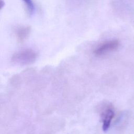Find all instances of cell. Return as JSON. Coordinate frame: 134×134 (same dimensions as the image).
<instances>
[{
	"instance_id": "cell-3",
	"label": "cell",
	"mask_w": 134,
	"mask_h": 134,
	"mask_svg": "<svg viewBox=\"0 0 134 134\" xmlns=\"http://www.w3.org/2000/svg\"><path fill=\"white\" fill-rule=\"evenodd\" d=\"M115 116V111L113 106L109 104H106L104 107L102 113V119L103 122L102 129L106 131L109 128L111 122Z\"/></svg>"
},
{
	"instance_id": "cell-1",
	"label": "cell",
	"mask_w": 134,
	"mask_h": 134,
	"mask_svg": "<svg viewBox=\"0 0 134 134\" xmlns=\"http://www.w3.org/2000/svg\"><path fill=\"white\" fill-rule=\"evenodd\" d=\"M37 58V52L31 49H26L14 53L11 58L13 63L20 65L32 64Z\"/></svg>"
},
{
	"instance_id": "cell-2",
	"label": "cell",
	"mask_w": 134,
	"mask_h": 134,
	"mask_svg": "<svg viewBox=\"0 0 134 134\" xmlns=\"http://www.w3.org/2000/svg\"><path fill=\"white\" fill-rule=\"evenodd\" d=\"M119 46L117 40H111L106 41L98 46L94 51L95 56L100 57L108 52L116 50Z\"/></svg>"
},
{
	"instance_id": "cell-5",
	"label": "cell",
	"mask_w": 134,
	"mask_h": 134,
	"mask_svg": "<svg viewBox=\"0 0 134 134\" xmlns=\"http://www.w3.org/2000/svg\"><path fill=\"white\" fill-rule=\"evenodd\" d=\"M26 7L28 13L30 15L33 14L35 10V5L32 0H22Z\"/></svg>"
},
{
	"instance_id": "cell-4",
	"label": "cell",
	"mask_w": 134,
	"mask_h": 134,
	"mask_svg": "<svg viewBox=\"0 0 134 134\" xmlns=\"http://www.w3.org/2000/svg\"><path fill=\"white\" fill-rule=\"evenodd\" d=\"M31 32L30 26H21L17 28L15 31L16 39L19 43L24 42L28 37Z\"/></svg>"
}]
</instances>
